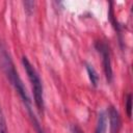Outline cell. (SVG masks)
<instances>
[{"mask_svg": "<svg viewBox=\"0 0 133 133\" xmlns=\"http://www.w3.org/2000/svg\"><path fill=\"white\" fill-rule=\"evenodd\" d=\"M0 69L1 71L5 74V76L7 77V79L9 80V82L11 83V85L15 87V89L17 90V92L19 94V96L21 97L30 117H31V121H32V124L36 130L37 133H45L43 131V129L41 128L39 126V123L37 121V118L35 117L34 115V112L32 111V107H31V101L29 99V96L27 94V90H26V87L24 85V83L22 82L16 68H15V64L11 60V57L9 55V53L7 52L6 48L4 45H2L0 43Z\"/></svg>", "mask_w": 133, "mask_h": 133, "instance_id": "obj_1", "label": "cell"}, {"mask_svg": "<svg viewBox=\"0 0 133 133\" xmlns=\"http://www.w3.org/2000/svg\"><path fill=\"white\" fill-rule=\"evenodd\" d=\"M109 119H110V132L117 133L121 127V117L118 112L114 109V107H110L109 109Z\"/></svg>", "mask_w": 133, "mask_h": 133, "instance_id": "obj_4", "label": "cell"}, {"mask_svg": "<svg viewBox=\"0 0 133 133\" xmlns=\"http://www.w3.org/2000/svg\"><path fill=\"white\" fill-rule=\"evenodd\" d=\"M86 70H87V73H88V76H89V79H90L92 85L97 86L98 81H99V76H98L97 72L95 71L92 65H89V64H86Z\"/></svg>", "mask_w": 133, "mask_h": 133, "instance_id": "obj_6", "label": "cell"}, {"mask_svg": "<svg viewBox=\"0 0 133 133\" xmlns=\"http://www.w3.org/2000/svg\"><path fill=\"white\" fill-rule=\"evenodd\" d=\"M107 129V117L106 113L104 111H101L98 116L97 121V126H96V131L95 133H106Z\"/></svg>", "mask_w": 133, "mask_h": 133, "instance_id": "obj_5", "label": "cell"}, {"mask_svg": "<svg viewBox=\"0 0 133 133\" xmlns=\"http://www.w3.org/2000/svg\"><path fill=\"white\" fill-rule=\"evenodd\" d=\"M0 133H8L5 117H4V114H3V111L1 109V107H0Z\"/></svg>", "mask_w": 133, "mask_h": 133, "instance_id": "obj_7", "label": "cell"}, {"mask_svg": "<svg viewBox=\"0 0 133 133\" xmlns=\"http://www.w3.org/2000/svg\"><path fill=\"white\" fill-rule=\"evenodd\" d=\"M131 99H132V97H131V95H129L128 96V98H127V113H128V116H131V109H132V105H131Z\"/></svg>", "mask_w": 133, "mask_h": 133, "instance_id": "obj_8", "label": "cell"}, {"mask_svg": "<svg viewBox=\"0 0 133 133\" xmlns=\"http://www.w3.org/2000/svg\"><path fill=\"white\" fill-rule=\"evenodd\" d=\"M97 49L102 54L103 64H104V71H105V74H106V78L110 82L112 80V69H111V61H110L109 49H108V47H107L106 44L100 43V42L97 44Z\"/></svg>", "mask_w": 133, "mask_h": 133, "instance_id": "obj_3", "label": "cell"}, {"mask_svg": "<svg viewBox=\"0 0 133 133\" xmlns=\"http://www.w3.org/2000/svg\"><path fill=\"white\" fill-rule=\"evenodd\" d=\"M73 133H83V132L79 127H74L73 128Z\"/></svg>", "mask_w": 133, "mask_h": 133, "instance_id": "obj_9", "label": "cell"}, {"mask_svg": "<svg viewBox=\"0 0 133 133\" xmlns=\"http://www.w3.org/2000/svg\"><path fill=\"white\" fill-rule=\"evenodd\" d=\"M24 69L28 75V78L30 80L32 89H33V96H34V101L37 109L39 111H43L44 109V91H43V84L41 81V78L34 69V66L30 63V61L27 59V57H23L22 59Z\"/></svg>", "mask_w": 133, "mask_h": 133, "instance_id": "obj_2", "label": "cell"}]
</instances>
